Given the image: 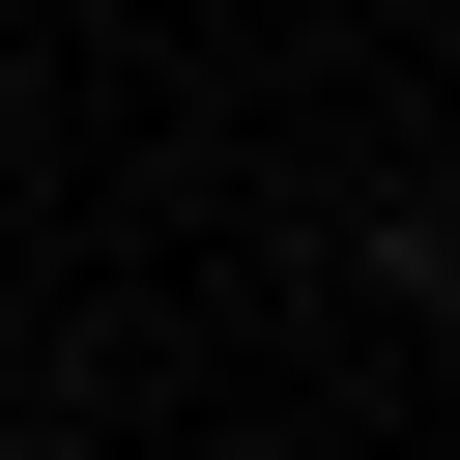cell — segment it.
Segmentation results:
<instances>
[{
	"mask_svg": "<svg viewBox=\"0 0 460 460\" xmlns=\"http://www.w3.org/2000/svg\"><path fill=\"white\" fill-rule=\"evenodd\" d=\"M29 460H115V431H29Z\"/></svg>",
	"mask_w": 460,
	"mask_h": 460,
	"instance_id": "obj_1",
	"label": "cell"
}]
</instances>
